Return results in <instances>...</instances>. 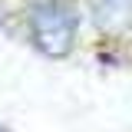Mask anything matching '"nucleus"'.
I'll list each match as a JSON object with an SVG mask.
<instances>
[{"mask_svg": "<svg viewBox=\"0 0 132 132\" xmlns=\"http://www.w3.org/2000/svg\"><path fill=\"white\" fill-rule=\"evenodd\" d=\"M33 40L50 56H63L76 40V13L63 0H46L33 10Z\"/></svg>", "mask_w": 132, "mask_h": 132, "instance_id": "obj_1", "label": "nucleus"}]
</instances>
